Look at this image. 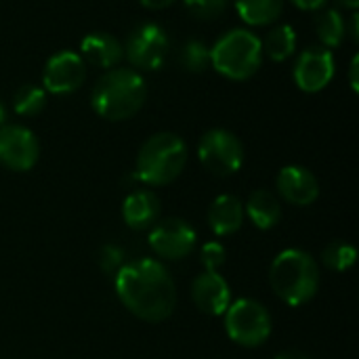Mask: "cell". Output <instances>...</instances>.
<instances>
[{"label": "cell", "mask_w": 359, "mask_h": 359, "mask_svg": "<svg viewBox=\"0 0 359 359\" xmlns=\"http://www.w3.org/2000/svg\"><path fill=\"white\" fill-rule=\"evenodd\" d=\"M278 191L280 196L294 206H309L320 196V183L316 175L299 164L284 166L278 175Z\"/></svg>", "instance_id": "5bb4252c"}, {"label": "cell", "mask_w": 359, "mask_h": 359, "mask_svg": "<svg viewBox=\"0 0 359 359\" xmlns=\"http://www.w3.org/2000/svg\"><path fill=\"white\" fill-rule=\"evenodd\" d=\"M358 25H359V15H358V13H355V15L351 17V25L347 27V32H351V36H353V40H358V38H359Z\"/></svg>", "instance_id": "1f68e13d"}, {"label": "cell", "mask_w": 359, "mask_h": 359, "mask_svg": "<svg viewBox=\"0 0 359 359\" xmlns=\"http://www.w3.org/2000/svg\"><path fill=\"white\" fill-rule=\"evenodd\" d=\"M80 48H82V55L86 61H90L97 67H105V69H111L124 57L122 44L111 34H103V32L84 36Z\"/></svg>", "instance_id": "e0dca14e"}, {"label": "cell", "mask_w": 359, "mask_h": 359, "mask_svg": "<svg viewBox=\"0 0 359 359\" xmlns=\"http://www.w3.org/2000/svg\"><path fill=\"white\" fill-rule=\"evenodd\" d=\"M263 61L261 40L248 29H231L210 48L212 67L231 80L252 78Z\"/></svg>", "instance_id": "5b68a950"}, {"label": "cell", "mask_w": 359, "mask_h": 359, "mask_svg": "<svg viewBox=\"0 0 359 359\" xmlns=\"http://www.w3.org/2000/svg\"><path fill=\"white\" fill-rule=\"evenodd\" d=\"M198 242L196 229L183 219H162L149 231L151 250L166 261H183L187 259Z\"/></svg>", "instance_id": "ba28073f"}, {"label": "cell", "mask_w": 359, "mask_h": 359, "mask_svg": "<svg viewBox=\"0 0 359 359\" xmlns=\"http://www.w3.org/2000/svg\"><path fill=\"white\" fill-rule=\"evenodd\" d=\"M84 78H86L84 59L72 50H61L48 59L42 74V84L44 90L53 95H67L80 88Z\"/></svg>", "instance_id": "8fae6325"}, {"label": "cell", "mask_w": 359, "mask_h": 359, "mask_svg": "<svg viewBox=\"0 0 359 359\" xmlns=\"http://www.w3.org/2000/svg\"><path fill=\"white\" fill-rule=\"evenodd\" d=\"M116 294L135 318L149 324L168 320L177 305V286L170 271L149 257L124 263L116 271Z\"/></svg>", "instance_id": "6da1fadb"}, {"label": "cell", "mask_w": 359, "mask_h": 359, "mask_svg": "<svg viewBox=\"0 0 359 359\" xmlns=\"http://www.w3.org/2000/svg\"><path fill=\"white\" fill-rule=\"evenodd\" d=\"M210 63V50L200 40H189L181 50V65L187 72H204Z\"/></svg>", "instance_id": "cb8c5ba5"}, {"label": "cell", "mask_w": 359, "mask_h": 359, "mask_svg": "<svg viewBox=\"0 0 359 359\" xmlns=\"http://www.w3.org/2000/svg\"><path fill=\"white\" fill-rule=\"evenodd\" d=\"M160 200L149 189H137L122 202V219L130 229H151L160 219Z\"/></svg>", "instance_id": "9a60e30c"}, {"label": "cell", "mask_w": 359, "mask_h": 359, "mask_svg": "<svg viewBox=\"0 0 359 359\" xmlns=\"http://www.w3.org/2000/svg\"><path fill=\"white\" fill-rule=\"evenodd\" d=\"M191 301L206 316H225L231 305V288L219 271H202L191 282Z\"/></svg>", "instance_id": "4fadbf2b"}, {"label": "cell", "mask_w": 359, "mask_h": 359, "mask_svg": "<svg viewBox=\"0 0 359 359\" xmlns=\"http://www.w3.org/2000/svg\"><path fill=\"white\" fill-rule=\"evenodd\" d=\"M299 8H303V11H320V8H324L326 6V2L328 0H292Z\"/></svg>", "instance_id": "83f0119b"}, {"label": "cell", "mask_w": 359, "mask_h": 359, "mask_svg": "<svg viewBox=\"0 0 359 359\" xmlns=\"http://www.w3.org/2000/svg\"><path fill=\"white\" fill-rule=\"evenodd\" d=\"M276 359H311L309 355H305L303 351H297V349H286V351H282L280 355Z\"/></svg>", "instance_id": "f1b7e54d"}, {"label": "cell", "mask_w": 359, "mask_h": 359, "mask_svg": "<svg viewBox=\"0 0 359 359\" xmlns=\"http://www.w3.org/2000/svg\"><path fill=\"white\" fill-rule=\"evenodd\" d=\"M263 53L273 61H286L297 48V34L290 25H276L269 29L265 40H261Z\"/></svg>", "instance_id": "ffe728a7"}, {"label": "cell", "mask_w": 359, "mask_h": 359, "mask_svg": "<svg viewBox=\"0 0 359 359\" xmlns=\"http://www.w3.org/2000/svg\"><path fill=\"white\" fill-rule=\"evenodd\" d=\"M185 6L200 19H217L225 11L227 0H185Z\"/></svg>", "instance_id": "484cf974"}, {"label": "cell", "mask_w": 359, "mask_h": 359, "mask_svg": "<svg viewBox=\"0 0 359 359\" xmlns=\"http://www.w3.org/2000/svg\"><path fill=\"white\" fill-rule=\"evenodd\" d=\"M225 330L236 345L255 349L267 343L273 322L265 305L252 299H240L225 311Z\"/></svg>", "instance_id": "8992f818"}, {"label": "cell", "mask_w": 359, "mask_h": 359, "mask_svg": "<svg viewBox=\"0 0 359 359\" xmlns=\"http://www.w3.org/2000/svg\"><path fill=\"white\" fill-rule=\"evenodd\" d=\"M244 215L250 219V223L257 227V229H273L280 219H282V206H280V200L267 191V189H257L250 194L248 202L244 204Z\"/></svg>", "instance_id": "ac0fdd59"}, {"label": "cell", "mask_w": 359, "mask_h": 359, "mask_svg": "<svg viewBox=\"0 0 359 359\" xmlns=\"http://www.w3.org/2000/svg\"><path fill=\"white\" fill-rule=\"evenodd\" d=\"M124 265V252L116 244H105L99 250V267L103 273H116Z\"/></svg>", "instance_id": "4316f807"}, {"label": "cell", "mask_w": 359, "mask_h": 359, "mask_svg": "<svg viewBox=\"0 0 359 359\" xmlns=\"http://www.w3.org/2000/svg\"><path fill=\"white\" fill-rule=\"evenodd\" d=\"M358 67H359V57L355 55L353 57V61H351V86H353V90H358Z\"/></svg>", "instance_id": "4dcf8cb0"}, {"label": "cell", "mask_w": 359, "mask_h": 359, "mask_svg": "<svg viewBox=\"0 0 359 359\" xmlns=\"http://www.w3.org/2000/svg\"><path fill=\"white\" fill-rule=\"evenodd\" d=\"M334 76V57L324 46H311L301 53L294 65V82L305 93H318Z\"/></svg>", "instance_id": "7c38bea8"}, {"label": "cell", "mask_w": 359, "mask_h": 359, "mask_svg": "<svg viewBox=\"0 0 359 359\" xmlns=\"http://www.w3.org/2000/svg\"><path fill=\"white\" fill-rule=\"evenodd\" d=\"M316 32H318V38L326 46L334 48L347 36V21H345V17L337 8H324L316 17Z\"/></svg>", "instance_id": "44dd1931"}, {"label": "cell", "mask_w": 359, "mask_h": 359, "mask_svg": "<svg viewBox=\"0 0 359 359\" xmlns=\"http://www.w3.org/2000/svg\"><path fill=\"white\" fill-rule=\"evenodd\" d=\"M238 15L248 25H269L284 8V0H236Z\"/></svg>", "instance_id": "d6986e66"}, {"label": "cell", "mask_w": 359, "mask_h": 359, "mask_svg": "<svg viewBox=\"0 0 359 359\" xmlns=\"http://www.w3.org/2000/svg\"><path fill=\"white\" fill-rule=\"evenodd\" d=\"M198 158L208 172L217 177H229L242 168L244 147L233 133L225 128H212L202 135L198 143Z\"/></svg>", "instance_id": "52a82bcc"}, {"label": "cell", "mask_w": 359, "mask_h": 359, "mask_svg": "<svg viewBox=\"0 0 359 359\" xmlns=\"http://www.w3.org/2000/svg\"><path fill=\"white\" fill-rule=\"evenodd\" d=\"M46 105V90L36 84H23L13 97V109L19 116H38Z\"/></svg>", "instance_id": "7402d4cb"}, {"label": "cell", "mask_w": 359, "mask_h": 359, "mask_svg": "<svg viewBox=\"0 0 359 359\" xmlns=\"http://www.w3.org/2000/svg\"><path fill=\"white\" fill-rule=\"evenodd\" d=\"M320 265L301 248L282 250L269 267V284L280 301L290 307L309 303L320 290Z\"/></svg>", "instance_id": "7a4b0ae2"}, {"label": "cell", "mask_w": 359, "mask_h": 359, "mask_svg": "<svg viewBox=\"0 0 359 359\" xmlns=\"http://www.w3.org/2000/svg\"><path fill=\"white\" fill-rule=\"evenodd\" d=\"M40 156V145L36 135L17 124H4L0 128V164L15 172H25L34 168Z\"/></svg>", "instance_id": "30bf717a"}, {"label": "cell", "mask_w": 359, "mask_h": 359, "mask_svg": "<svg viewBox=\"0 0 359 359\" xmlns=\"http://www.w3.org/2000/svg\"><path fill=\"white\" fill-rule=\"evenodd\" d=\"M147 88L141 74L128 67L109 69L99 78L90 93V105L97 116L118 122L133 118L145 103Z\"/></svg>", "instance_id": "3957f363"}, {"label": "cell", "mask_w": 359, "mask_h": 359, "mask_svg": "<svg viewBox=\"0 0 359 359\" xmlns=\"http://www.w3.org/2000/svg\"><path fill=\"white\" fill-rule=\"evenodd\" d=\"M126 59L139 69H158L168 55V38L156 23H143L135 27L124 46Z\"/></svg>", "instance_id": "9c48e42d"}, {"label": "cell", "mask_w": 359, "mask_h": 359, "mask_svg": "<svg viewBox=\"0 0 359 359\" xmlns=\"http://www.w3.org/2000/svg\"><path fill=\"white\" fill-rule=\"evenodd\" d=\"M358 259V250L347 244V242H341V240H334L330 242L324 250H322V263L330 269V271H347L353 267Z\"/></svg>", "instance_id": "603a6c76"}, {"label": "cell", "mask_w": 359, "mask_h": 359, "mask_svg": "<svg viewBox=\"0 0 359 359\" xmlns=\"http://www.w3.org/2000/svg\"><path fill=\"white\" fill-rule=\"evenodd\" d=\"M187 164V145L175 133H156L139 149L135 164V179L151 185L164 187L179 179Z\"/></svg>", "instance_id": "277c9868"}, {"label": "cell", "mask_w": 359, "mask_h": 359, "mask_svg": "<svg viewBox=\"0 0 359 359\" xmlns=\"http://www.w3.org/2000/svg\"><path fill=\"white\" fill-rule=\"evenodd\" d=\"M6 124V109H4V105L0 103V128Z\"/></svg>", "instance_id": "836d02e7"}, {"label": "cell", "mask_w": 359, "mask_h": 359, "mask_svg": "<svg viewBox=\"0 0 359 359\" xmlns=\"http://www.w3.org/2000/svg\"><path fill=\"white\" fill-rule=\"evenodd\" d=\"M175 0H141V4L143 6H147V8H166V6H170Z\"/></svg>", "instance_id": "f546056e"}, {"label": "cell", "mask_w": 359, "mask_h": 359, "mask_svg": "<svg viewBox=\"0 0 359 359\" xmlns=\"http://www.w3.org/2000/svg\"><path fill=\"white\" fill-rule=\"evenodd\" d=\"M343 6H347V8H358L359 0H339Z\"/></svg>", "instance_id": "d6a6232c"}, {"label": "cell", "mask_w": 359, "mask_h": 359, "mask_svg": "<svg viewBox=\"0 0 359 359\" xmlns=\"http://www.w3.org/2000/svg\"><path fill=\"white\" fill-rule=\"evenodd\" d=\"M225 259H227V250L219 242H206L200 250V263L204 271H219L225 265Z\"/></svg>", "instance_id": "d4e9b609"}, {"label": "cell", "mask_w": 359, "mask_h": 359, "mask_svg": "<svg viewBox=\"0 0 359 359\" xmlns=\"http://www.w3.org/2000/svg\"><path fill=\"white\" fill-rule=\"evenodd\" d=\"M244 219H246L244 204L240 198L231 194H223L215 198V202L208 208V225L219 238L233 236L236 231H240L244 225Z\"/></svg>", "instance_id": "2e32d148"}]
</instances>
